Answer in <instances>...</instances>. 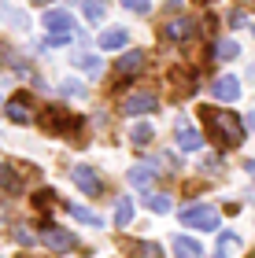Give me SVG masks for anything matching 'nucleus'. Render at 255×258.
Returning a JSON list of instances; mask_svg holds the SVG:
<instances>
[{
	"label": "nucleus",
	"instance_id": "1",
	"mask_svg": "<svg viewBox=\"0 0 255 258\" xmlns=\"http://www.w3.org/2000/svg\"><path fill=\"white\" fill-rule=\"evenodd\" d=\"M200 122L207 125V133H211V140L222 151H229V148H240L244 144V133H248V122L244 118H237L233 111H222V107H211V103H203L200 107Z\"/></svg>",
	"mask_w": 255,
	"mask_h": 258
},
{
	"label": "nucleus",
	"instance_id": "2",
	"mask_svg": "<svg viewBox=\"0 0 255 258\" xmlns=\"http://www.w3.org/2000/svg\"><path fill=\"white\" fill-rule=\"evenodd\" d=\"M178 221L189 229H200V232H218V225H222V214L211 207V203H196V199H189L181 210H178Z\"/></svg>",
	"mask_w": 255,
	"mask_h": 258
},
{
	"label": "nucleus",
	"instance_id": "3",
	"mask_svg": "<svg viewBox=\"0 0 255 258\" xmlns=\"http://www.w3.org/2000/svg\"><path fill=\"white\" fill-rule=\"evenodd\" d=\"M37 122L48 129V133H60V137H74L78 129H82L85 122L78 118V114H71L63 107V103H48V107H44L41 114H37Z\"/></svg>",
	"mask_w": 255,
	"mask_h": 258
},
{
	"label": "nucleus",
	"instance_id": "4",
	"mask_svg": "<svg viewBox=\"0 0 255 258\" xmlns=\"http://www.w3.org/2000/svg\"><path fill=\"white\" fill-rule=\"evenodd\" d=\"M37 229H41V243H44V247H48L52 254H71L74 247H82L74 232H71V229H60V225H52L48 214L37 221Z\"/></svg>",
	"mask_w": 255,
	"mask_h": 258
},
{
	"label": "nucleus",
	"instance_id": "5",
	"mask_svg": "<svg viewBox=\"0 0 255 258\" xmlns=\"http://www.w3.org/2000/svg\"><path fill=\"white\" fill-rule=\"evenodd\" d=\"M71 181H74V188L82 192V196H89V199H100L104 192H108L104 177H100V173L89 166V162H78V166L71 170Z\"/></svg>",
	"mask_w": 255,
	"mask_h": 258
},
{
	"label": "nucleus",
	"instance_id": "6",
	"mask_svg": "<svg viewBox=\"0 0 255 258\" xmlns=\"http://www.w3.org/2000/svg\"><path fill=\"white\" fill-rule=\"evenodd\" d=\"M196 37V19L192 15H174L170 22L159 26V41L163 44H185Z\"/></svg>",
	"mask_w": 255,
	"mask_h": 258
},
{
	"label": "nucleus",
	"instance_id": "7",
	"mask_svg": "<svg viewBox=\"0 0 255 258\" xmlns=\"http://www.w3.org/2000/svg\"><path fill=\"white\" fill-rule=\"evenodd\" d=\"M144 63H148V55H144L141 48L122 52V55H119V63H115V89H122L126 81L141 78V74H144Z\"/></svg>",
	"mask_w": 255,
	"mask_h": 258
},
{
	"label": "nucleus",
	"instance_id": "8",
	"mask_svg": "<svg viewBox=\"0 0 255 258\" xmlns=\"http://www.w3.org/2000/svg\"><path fill=\"white\" fill-rule=\"evenodd\" d=\"M119 111L122 114H152V111H159V96L152 89H137V92H130V96H126L122 103H119Z\"/></svg>",
	"mask_w": 255,
	"mask_h": 258
},
{
	"label": "nucleus",
	"instance_id": "9",
	"mask_svg": "<svg viewBox=\"0 0 255 258\" xmlns=\"http://www.w3.org/2000/svg\"><path fill=\"white\" fill-rule=\"evenodd\" d=\"M4 114L15 125H30L33 122V96H30V92H15V96L4 103Z\"/></svg>",
	"mask_w": 255,
	"mask_h": 258
},
{
	"label": "nucleus",
	"instance_id": "10",
	"mask_svg": "<svg viewBox=\"0 0 255 258\" xmlns=\"http://www.w3.org/2000/svg\"><path fill=\"white\" fill-rule=\"evenodd\" d=\"M44 30H48V33H74L78 41H85V33L74 26V15H71V11H60V8L44 11Z\"/></svg>",
	"mask_w": 255,
	"mask_h": 258
},
{
	"label": "nucleus",
	"instance_id": "11",
	"mask_svg": "<svg viewBox=\"0 0 255 258\" xmlns=\"http://www.w3.org/2000/svg\"><path fill=\"white\" fill-rule=\"evenodd\" d=\"M159 173H163V170H159L152 159H148V162H137V166L130 170V184H133V188H141V192H152L156 181H159Z\"/></svg>",
	"mask_w": 255,
	"mask_h": 258
},
{
	"label": "nucleus",
	"instance_id": "12",
	"mask_svg": "<svg viewBox=\"0 0 255 258\" xmlns=\"http://www.w3.org/2000/svg\"><path fill=\"white\" fill-rule=\"evenodd\" d=\"M174 137H178V148H181V151H200V148H203V133H200L189 118H178Z\"/></svg>",
	"mask_w": 255,
	"mask_h": 258
},
{
	"label": "nucleus",
	"instance_id": "13",
	"mask_svg": "<svg viewBox=\"0 0 255 258\" xmlns=\"http://www.w3.org/2000/svg\"><path fill=\"white\" fill-rule=\"evenodd\" d=\"M211 96L222 100V103H233V100L240 96V81H237L233 74H218V78L211 81Z\"/></svg>",
	"mask_w": 255,
	"mask_h": 258
},
{
	"label": "nucleus",
	"instance_id": "14",
	"mask_svg": "<svg viewBox=\"0 0 255 258\" xmlns=\"http://www.w3.org/2000/svg\"><path fill=\"white\" fill-rule=\"evenodd\" d=\"M170 81H174V96L178 100H185L189 92H196V70H189V67H174Z\"/></svg>",
	"mask_w": 255,
	"mask_h": 258
},
{
	"label": "nucleus",
	"instance_id": "15",
	"mask_svg": "<svg viewBox=\"0 0 255 258\" xmlns=\"http://www.w3.org/2000/svg\"><path fill=\"white\" fill-rule=\"evenodd\" d=\"M126 41H130V33H126L122 26H111V30H104L100 37H96V48L100 52H122Z\"/></svg>",
	"mask_w": 255,
	"mask_h": 258
},
{
	"label": "nucleus",
	"instance_id": "16",
	"mask_svg": "<svg viewBox=\"0 0 255 258\" xmlns=\"http://www.w3.org/2000/svg\"><path fill=\"white\" fill-rule=\"evenodd\" d=\"M170 247H174V258H203V243L196 236H185V232L170 240Z\"/></svg>",
	"mask_w": 255,
	"mask_h": 258
},
{
	"label": "nucleus",
	"instance_id": "17",
	"mask_svg": "<svg viewBox=\"0 0 255 258\" xmlns=\"http://www.w3.org/2000/svg\"><path fill=\"white\" fill-rule=\"evenodd\" d=\"M133 214H137L133 196H119V199H115V225H119V229H130L133 225Z\"/></svg>",
	"mask_w": 255,
	"mask_h": 258
},
{
	"label": "nucleus",
	"instance_id": "18",
	"mask_svg": "<svg viewBox=\"0 0 255 258\" xmlns=\"http://www.w3.org/2000/svg\"><path fill=\"white\" fill-rule=\"evenodd\" d=\"M67 210H71V218L74 221H82V225H89V229H104V218L96 214V210H89V207H82V203H67Z\"/></svg>",
	"mask_w": 255,
	"mask_h": 258
},
{
	"label": "nucleus",
	"instance_id": "19",
	"mask_svg": "<svg viewBox=\"0 0 255 258\" xmlns=\"http://www.w3.org/2000/svg\"><path fill=\"white\" fill-rule=\"evenodd\" d=\"M240 251V236H237V232H218V243H215V258H233Z\"/></svg>",
	"mask_w": 255,
	"mask_h": 258
},
{
	"label": "nucleus",
	"instance_id": "20",
	"mask_svg": "<svg viewBox=\"0 0 255 258\" xmlns=\"http://www.w3.org/2000/svg\"><path fill=\"white\" fill-rule=\"evenodd\" d=\"M144 207L148 210H152V214H170V210H174V199L167 196V192H144Z\"/></svg>",
	"mask_w": 255,
	"mask_h": 258
},
{
	"label": "nucleus",
	"instance_id": "21",
	"mask_svg": "<svg viewBox=\"0 0 255 258\" xmlns=\"http://www.w3.org/2000/svg\"><path fill=\"white\" fill-rule=\"evenodd\" d=\"M71 63H74L78 70H85L89 78H100V74H104V63L96 59V55H89V52H74V55H71Z\"/></svg>",
	"mask_w": 255,
	"mask_h": 258
},
{
	"label": "nucleus",
	"instance_id": "22",
	"mask_svg": "<svg viewBox=\"0 0 255 258\" xmlns=\"http://www.w3.org/2000/svg\"><path fill=\"white\" fill-rule=\"evenodd\" d=\"M0 188H4L8 196H19V192H22L19 173H15V166H8V162H0Z\"/></svg>",
	"mask_w": 255,
	"mask_h": 258
},
{
	"label": "nucleus",
	"instance_id": "23",
	"mask_svg": "<svg viewBox=\"0 0 255 258\" xmlns=\"http://www.w3.org/2000/svg\"><path fill=\"white\" fill-rule=\"evenodd\" d=\"M82 11H85V19L96 26V22H104L108 19V11H111V4L108 0H82Z\"/></svg>",
	"mask_w": 255,
	"mask_h": 258
},
{
	"label": "nucleus",
	"instance_id": "24",
	"mask_svg": "<svg viewBox=\"0 0 255 258\" xmlns=\"http://www.w3.org/2000/svg\"><path fill=\"white\" fill-rule=\"evenodd\" d=\"M130 254L133 258H163V247L152 243V240H133L130 243Z\"/></svg>",
	"mask_w": 255,
	"mask_h": 258
},
{
	"label": "nucleus",
	"instance_id": "25",
	"mask_svg": "<svg viewBox=\"0 0 255 258\" xmlns=\"http://www.w3.org/2000/svg\"><path fill=\"white\" fill-rule=\"evenodd\" d=\"M152 140H156V129L148 125V122H141V125L130 129V144H133V148H148Z\"/></svg>",
	"mask_w": 255,
	"mask_h": 258
},
{
	"label": "nucleus",
	"instance_id": "26",
	"mask_svg": "<svg viewBox=\"0 0 255 258\" xmlns=\"http://www.w3.org/2000/svg\"><path fill=\"white\" fill-rule=\"evenodd\" d=\"M211 55H215V59H237V55H240V44H237V41H215V44H211Z\"/></svg>",
	"mask_w": 255,
	"mask_h": 258
},
{
	"label": "nucleus",
	"instance_id": "27",
	"mask_svg": "<svg viewBox=\"0 0 255 258\" xmlns=\"http://www.w3.org/2000/svg\"><path fill=\"white\" fill-rule=\"evenodd\" d=\"M33 207H37L41 214H48V210L56 207V188H37L33 192Z\"/></svg>",
	"mask_w": 255,
	"mask_h": 258
},
{
	"label": "nucleus",
	"instance_id": "28",
	"mask_svg": "<svg viewBox=\"0 0 255 258\" xmlns=\"http://www.w3.org/2000/svg\"><path fill=\"white\" fill-rule=\"evenodd\" d=\"M0 15H4V19L11 22V26H19V30H26V26H30V19L22 15V11H15V8H8V4H0Z\"/></svg>",
	"mask_w": 255,
	"mask_h": 258
},
{
	"label": "nucleus",
	"instance_id": "29",
	"mask_svg": "<svg viewBox=\"0 0 255 258\" xmlns=\"http://www.w3.org/2000/svg\"><path fill=\"white\" fill-rule=\"evenodd\" d=\"M60 92H63L67 100H82L85 96V85H82V81H74V78H67L63 85H60Z\"/></svg>",
	"mask_w": 255,
	"mask_h": 258
},
{
	"label": "nucleus",
	"instance_id": "30",
	"mask_svg": "<svg viewBox=\"0 0 255 258\" xmlns=\"http://www.w3.org/2000/svg\"><path fill=\"white\" fill-rule=\"evenodd\" d=\"M126 11H133V15H148L152 11V0H122Z\"/></svg>",
	"mask_w": 255,
	"mask_h": 258
},
{
	"label": "nucleus",
	"instance_id": "31",
	"mask_svg": "<svg viewBox=\"0 0 255 258\" xmlns=\"http://www.w3.org/2000/svg\"><path fill=\"white\" fill-rule=\"evenodd\" d=\"M15 240L22 243V247H37V236H33V232H30V229H22V225L15 229Z\"/></svg>",
	"mask_w": 255,
	"mask_h": 258
},
{
	"label": "nucleus",
	"instance_id": "32",
	"mask_svg": "<svg viewBox=\"0 0 255 258\" xmlns=\"http://www.w3.org/2000/svg\"><path fill=\"white\" fill-rule=\"evenodd\" d=\"M203 170H207V173H218V170H226L222 155H207V159H203Z\"/></svg>",
	"mask_w": 255,
	"mask_h": 258
},
{
	"label": "nucleus",
	"instance_id": "33",
	"mask_svg": "<svg viewBox=\"0 0 255 258\" xmlns=\"http://www.w3.org/2000/svg\"><path fill=\"white\" fill-rule=\"evenodd\" d=\"M44 41H48L52 48H60V44H71V41H74V33H48Z\"/></svg>",
	"mask_w": 255,
	"mask_h": 258
},
{
	"label": "nucleus",
	"instance_id": "34",
	"mask_svg": "<svg viewBox=\"0 0 255 258\" xmlns=\"http://www.w3.org/2000/svg\"><path fill=\"white\" fill-rule=\"evenodd\" d=\"M229 26H248V15H244V8H233V11H229Z\"/></svg>",
	"mask_w": 255,
	"mask_h": 258
},
{
	"label": "nucleus",
	"instance_id": "35",
	"mask_svg": "<svg viewBox=\"0 0 255 258\" xmlns=\"http://www.w3.org/2000/svg\"><path fill=\"white\" fill-rule=\"evenodd\" d=\"M244 173H248V177H255V159H248V162H244Z\"/></svg>",
	"mask_w": 255,
	"mask_h": 258
},
{
	"label": "nucleus",
	"instance_id": "36",
	"mask_svg": "<svg viewBox=\"0 0 255 258\" xmlns=\"http://www.w3.org/2000/svg\"><path fill=\"white\" fill-rule=\"evenodd\" d=\"M244 122H248V129H255V111L248 114V118H244Z\"/></svg>",
	"mask_w": 255,
	"mask_h": 258
},
{
	"label": "nucleus",
	"instance_id": "37",
	"mask_svg": "<svg viewBox=\"0 0 255 258\" xmlns=\"http://www.w3.org/2000/svg\"><path fill=\"white\" fill-rule=\"evenodd\" d=\"M33 4H48V0H33Z\"/></svg>",
	"mask_w": 255,
	"mask_h": 258
},
{
	"label": "nucleus",
	"instance_id": "38",
	"mask_svg": "<svg viewBox=\"0 0 255 258\" xmlns=\"http://www.w3.org/2000/svg\"><path fill=\"white\" fill-rule=\"evenodd\" d=\"M251 37H255V22H251Z\"/></svg>",
	"mask_w": 255,
	"mask_h": 258
},
{
	"label": "nucleus",
	"instance_id": "39",
	"mask_svg": "<svg viewBox=\"0 0 255 258\" xmlns=\"http://www.w3.org/2000/svg\"><path fill=\"white\" fill-rule=\"evenodd\" d=\"M251 4H255V0H251Z\"/></svg>",
	"mask_w": 255,
	"mask_h": 258
}]
</instances>
